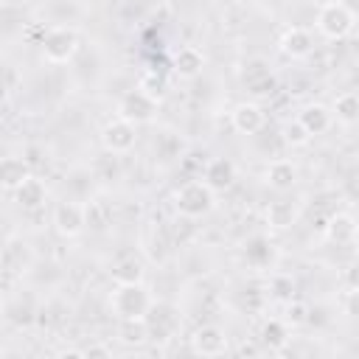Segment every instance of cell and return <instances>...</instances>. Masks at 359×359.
I'll return each mask as SVG.
<instances>
[{"mask_svg": "<svg viewBox=\"0 0 359 359\" xmlns=\"http://www.w3.org/2000/svg\"><path fill=\"white\" fill-rule=\"evenodd\" d=\"M191 351L196 356H222L227 351V334L219 325H202L191 337Z\"/></svg>", "mask_w": 359, "mask_h": 359, "instance_id": "cell-8", "label": "cell"}, {"mask_svg": "<svg viewBox=\"0 0 359 359\" xmlns=\"http://www.w3.org/2000/svg\"><path fill=\"white\" fill-rule=\"evenodd\" d=\"M14 199H17V205L22 208V210H36V208H42L45 202H48V188H45V182L42 180H36L34 174L14 191Z\"/></svg>", "mask_w": 359, "mask_h": 359, "instance_id": "cell-12", "label": "cell"}, {"mask_svg": "<svg viewBox=\"0 0 359 359\" xmlns=\"http://www.w3.org/2000/svg\"><path fill=\"white\" fill-rule=\"evenodd\" d=\"M342 309H345V314H348V317L359 320V289H348V292H345Z\"/></svg>", "mask_w": 359, "mask_h": 359, "instance_id": "cell-27", "label": "cell"}, {"mask_svg": "<svg viewBox=\"0 0 359 359\" xmlns=\"http://www.w3.org/2000/svg\"><path fill=\"white\" fill-rule=\"evenodd\" d=\"M280 135H283V143H286V146H306V143L314 137V135H311V132H309L297 118H294V121H289V123L283 126V132H280Z\"/></svg>", "mask_w": 359, "mask_h": 359, "instance_id": "cell-23", "label": "cell"}, {"mask_svg": "<svg viewBox=\"0 0 359 359\" xmlns=\"http://www.w3.org/2000/svg\"><path fill=\"white\" fill-rule=\"evenodd\" d=\"M109 306L118 320H146L154 300H151V292L140 280V283H118L109 297Z\"/></svg>", "mask_w": 359, "mask_h": 359, "instance_id": "cell-1", "label": "cell"}, {"mask_svg": "<svg viewBox=\"0 0 359 359\" xmlns=\"http://www.w3.org/2000/svg\"><path fill=\"white\" fill-rule=\"evenodd\" d=\"M283 320L289 323V328H297V325L309 323V306L303 300H286V317Z\"/></svg>", "mask_w": 359, "mask_h": 359, "instance_id": "cell-25", "label": "cell"}, {"mask_svg": "<svg viewBox=\"0 0 359 359\" xmlns=\"http://www.w3.org/2000/svg\"><path fill=\"white\" fill-rule=\"evenodd\" d=\"M345 283H348V289H359V264H353L345 272Z\"/></svg>", "mask_w": 359, "mask_h": 359, "instance_id": "cell-29", "label": "cell"}, {"mask_svg": "<svg viewBox=\"0 0 359 359\" xmlns=\"http://www.w3.org/2000/svg\"><path fill=\"white\" fill-rule=\"evenodd\" d=\"M137 87H143L149 95H154L157 101L163 98V93H165V79L160 76V73H146L143 79H140V84Z\"/></svg>", "mask_w": 359, "mask_h": 359, "instance_id": "cell-26", "label": "cell"}, {"mask_svg": "<svg viewBox=\"0 0 359 359\" xmlns=\"http://www.w3.org/2000/svg\"><path fill=\"white\" fill-rule=\"evenodd\" d=\"M202 70H205V53L199 48L185 45V48L177 50V56H174V73L180 79H196Z\"/></svg>", "mask_w": 359, "mask_h": 359, "instance_id": "cell-11", "label": "cell"}, {"mask_svg": "<svg viewBox=\"0 0 359 359\" xmlns=\"http://www.w3.org/2000/svg\"><path fill=\"white\" fill-rule=\"evenodd\" d=\"M79 50V34L67 25H56L42 36V56L50 65H65Z\"/></svg>", "mask_w": 359, "mask_h": 359, "instance_id": "cell-5", "label": "cell"}, {"mask_svg": "<svg viewBox=\"0 0 359 359\" xmlns=\"http://www.w3.org/2000/svg\"><path fill=\"white\" fill-rule=\"evenodd\" d=\"M233 129L238 135H258L264 129V109L255 101H244L233 109Z\"/></svg>", "mask_w": 359, "mask_h": 359, "instance_id": "cell-10", "label": "cell"}, {"mask_svg": "<svg viewBox=\"0 0 359 359\" xmlns=\"http://www.w3.org/2000/svg\"><path fill=\"white\" fill-rule=\"evenodd\" d=\"M157 107H160V101L154 95H149L143 87H135V90H129V93L121 95V101H118V118H123V121H129L135 126L151 123L154 115H157Z\"/></svg>", "mask_w": 359, "mask_h": 359, "instance_id": "cell-4", "label": "cell"}, {"mask_svg": "<svg viewBox=\"0 0 359 359\" xmlns=\"http://www.w3.org/2000/svg\"><path fill=\"white\" fill-rule=\"evenodd\" d=\"M278 48H280V53L289 56V59H306V56L314 50V34L306 31V28H300V25H294V28L283 31Z\"/></svg>", "mask_w": 359, "mask_h": 359, "instance_id": "cell-9", "label": "cell"}, {"mask_svg": "<svg viewBox=\"0 0 359 359\" xmlns=\"http://www.w3.org/2000/svg\"><path fill=\"white\" fill-rule=\"evenodd\" d=\"M351 56L359 62V34H353V39H351Z\"/></svg>", "mask_w": 359, "mask_h": 359, "instance_id": "cell-32", "label": "cell"}, {"mask_svg": "<svg viewBox=\"0 0 359 359\" xmlns=\"http://www.w3.org/2000/svg\"><path fill=\"white\" fill-rule=\"evenodd\" d=\"M297 121H300L311 135H323V132H328V126H331V121H334V112H331L325 104H306V107L300 109Z\"/></svg>", "mask_w": 359, "mask_h": 359, "instance_id": "cell-15", "label": "cell"}, {"mask_svg": "<svg viewBox=\"0 0 359 359\" xmlns=\"http://www.w3.org/2000/svg\"><path fill=\"white\" fill-rule=\"evenodd\" d=\"M17 81H20L17 67H14V65H6V95H11V93L17 90Z\"/></svg>", "mask_w": 359, "mask_h": 359, "instance_id": "cell-28", "label": "cell"}, {"mask_svg": "<svg viewBox=\"0 0 359 359\" xmlns=\"http://www.w3.org/2000/svg\"><path fill=\"white\" fill-rule=\"evenodd\" d=\"M297 222V205L289 199H275L266 205V224L275 230H286Z\"/></svg>", "mask_w": 359, "mask_h": 359, "instance_id": "cell-17", "label": "cell"}, {"mask_svg": "<svg viewBox=\"0 0 359 359\" xmlns=\"http://www.w3.org/2000/svg\"><path fill=\"white\" fill-rule=\"evenodd\" d=\"M323 3H331V0H323Z\"/></svg>", "mask_w": 359, "mask_h": 359, "instance_id": "cell-33", "label": "cell"}, {"mask_svg": "<svg viewBox=\"0 0 359 359\" xmlns=\"http://www.w3.org/2000/svg\"><path fill=\"white\" fill-rule=\"evenodd\" d=\"M151 339L146 320H121V342L126 345H143Z\"/></svg>", "mask_w": 359, "mask_h": 359, "instance_id": "cell-22", "label": "cell"}, {"mask_svg": "<svg viewBox=\"0 0 359 359\" xmlns=\"http://www.w3.org/2000/svg\"><path fill=\"white\" fill-rule=\"evenodd\" d=\"M353 25H356V17L353 11L345 6V3H325L317 14V31L328 39H345L353 34Z\"/></svg>", "mask_w": 359, "mask_h": 359, "instance_id": "cell-3", "label": "cell"}, {"mask_svg": "<svg viewBox=\"0 0 359 359\" xmlns=\"http://www.w3.org/2000/svg\"><path fill=\"white\" fill-rule=\"evenodd\" d=\"M266 182L275 188V191H289L294 182H297V168L292 160H272L266 165Z\"/></svg>", "mask_w": 359, "mask_h": 359, "instance_id": "cell-16", "label": "cell"}, {"mask_svg": "<svg viewBox=\"0 0 359 359\" xmlns=\"http://www.w3.org/2000/svg\"><path fill=\"white\" fill-rule=\"evenodd\" d=\"M213 205H216V191L205 180H188L174 194V208L185 219H202L213 210Z\"/></svg>", "mask_w": 359, "mask_h": 359, "instance_id": "cell-2", "label": "cell"}, {"mask_svg": "<svg viewBox=\"0 0 359 359\" xmlns=\"http://www.w3.org/2000/svg\"><path fill=\"white\" fill-rule=\"evenodd\" d=\"M87 216H90V213H87V208H84L81 202L65 199V202H59L56 210H53V230H56L62 238H76V236L84 233Z\"/></svg>", "mask_w": 359, "mask_h": 359, "instance_id": "cell-6", "label": "cell"}, {"mask_svg": "<svg viewBox=\"0 0 359 359\" xmlns=\"http://www.w3.org/2000/svg\"><path fill=\"white\" fill-rule=\"evenodd\" d=\"M269 292H272V297H278V300H292V292H294V280H292V275H272V280H269Z\"/></svg>", "mask_w": 359, "mask_h": 359, "instance_id": "cell-24", "label": "cell"}, {"mask_svg": "<svg viewBox=\"0 0 359 359\" xmlns=\"http://www.w3.org/2000/svg\"><path fill=\"white\" fill-rule=\"evenodd\" d=\"M261 342L266 345V348H283L286 342H289V323L286 320H278V317H272V320H266L264 325H261Z\"/></svg>", "mask_w": 359, "mask_h": 359, "instance_id": "cell-20", "label": "cell"}, {"mask_svg": "<svg viewBox=\"0 0 359 359\" xmlns=\"http://www.w3.org/2000/svg\"><path fill=\"white\" fill-rule=\"evenodd\" d=\"M325 236L331 241H337V244H351L359 236V224H356V219L351 213H334L328 219V224H325Z\"/></svg>", "mask_w": 359, "mask_h": 359, "instance_id": "cell-14", "label": "cell"}, {"mask_svg": "<svg viewBox=\"0 0 359 359\" xmlns=\"http://www.w3.org/2000/svg\"><path fill=\"white\" fill-rule=\"evenodd\" d=\"M28 177H31V168H28V163H25L22 157H6V160L0 163V180H3V188L17 191Z\"/></svg>", "mask_w": 359, "mask_h": 359, "instance_id": "cell-18", "label": "cell"}, {"mask_svg": "<svg viewBox=\"0 0 359 359\" xmlns=\"http://www.w3.org/2000/svg\"><path fill=\"white\" fill-rule=\"evenodd\" d=\"M59 356H62V359H87L84 351H73V348H70V351H62Z\"/></svg>", "mask_w": 359, "mask_h": 359, "instance_id": "cell-31", "label": "cell"}, {"mask_svg": "<svg viewBox=\"0 0 359 359\" xmlns=\"http://www.w3.org/2000/svg\"><path fill=\"white\" fill-rule=\"evenodd\" d=\"M331 112H334V118H337L339 123H345V126L359 123V93H342V95H337Z\"/></svg>", "mask_w": 359, "mask_h": 359, "instance_id": "cell-19", "label": "cell"}, {"mask_svg": "<svg viewBox=\"0 0 359 359\" xmlns=\"http://www.w3.org/2000/svg\"><path fill=\"white\" fill-rule=\"evenodd\" d=\"M143 275H146V269L137 258H123L112 266V280L115 283H140Z\"/></svg>", "mask_w": 359, "mask_h": 359, "instance_id": "cell-21", "label": "cell"}, {"mask_svg": "<svg viewBox=\"0 0 359 359\" xmlns=\"http://www.w3.org/2000/svg\"><path fill=\"white\" fill-rule=\"evenodd\" d=\"M135 140H137V132H135V123L123 121V118H115L109 121L104 129H101V143L109 154H126L135 149Z\"/></svg>", "mask_w": 359, "mask_h": 359, "instance_id": "cell-7", "label": "cell"}, {"mask_svg": "<svg viewBox=\"0 0 359 359\" xmlns=\"http://www.w3.org/2000/svg\"><path fill=\"white\" fill-rule=\"evenodd\" d=\"M109 353H112V351H109L107 345H93V348H87V351H84V356H87V359H93V356H109Z\"/></svg>", "mask_w": 359, "mask_h": 359, "instance_id": "cell-30", "label": "cell"}, {"mask_svg": "<svg viewBox=\"0 0 359 359\" xmlns=\"http://www.w3.org/2000/svg\"><path fill=\"white\" fill-rule=\"evenodd\" d=\"M202 180H205L213 191H227V188L233 185V180H236V168H233V163H230V160L216 157V160H210V163L205 165Z\"/></svg>", "mask_w": 359, "mask_h": 359, "instance_id": "cell-13", "label": "cell"}]
</instances>
